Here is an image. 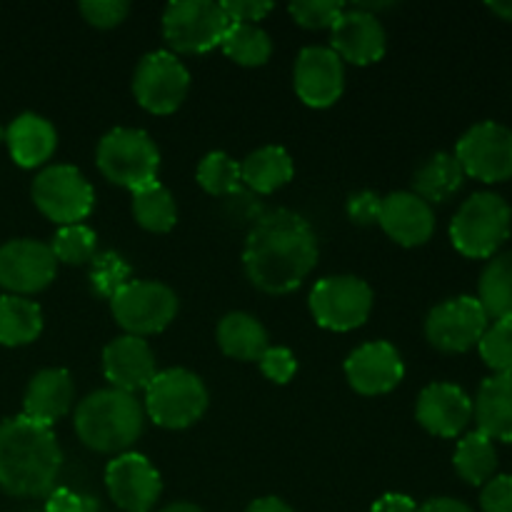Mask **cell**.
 Masks as SVG:
<instances>
[{"label": "cell", "mask_w": 512, "mask_h": 512, "mask_svg": "<svg viewBox=\"0 0 512 512\" xmlns=\"http://www.w3.org/2000/svg\"><path fill=\"white\" fill-rule=\"evenodd\" d=\"M318 263V238L303 215L273 210L248 233L243 265L248 280L268 295L293 293Z\"/></svg>", "instance_id": "1"}, {"label": "cell", "mask_w": 512, "mask_h": 512, "mask_svg": "<svg viewBox=\"0 0 512 512\" xmlns=\"http://www.w3.org/2000/svg\"><path fill=\"white\" fill-rule=\"evenodd\" d=\"M63 450L53 428L25 415L0 423V488L15 498H40L55 490Z\"/></svg>", "instance_id": "2"}, {"label": "cell", "mask_w": 512, "mask_h": 512, "mask_svg": "<svg viewBox=\"0 0 512 512\" xmlns=\"http://www.w3.org/2000/svg\"><path fill=\"white\" fill-rule=\"evenodd\" d=\"M145 413L135 395L123 390H95L75 408V435L95 453L123 455L143 433Z\"/></svg>", "instance_id": "3"}, {"label": "cell", "mask_w": 512, "mask_h": 512, "mask_svg": "<svg viewBox=\"0 0 512 512\" xmlns=\"http://www.w3.org/2000/svg\"><path fill=\"white\" fill-rule=\"evenodd\" d=\"M512 210L498 193H475L450 223V240L465 258H495L510 238Z\"/></svg>", "instance_id": "4"}, {"label": "cell", "mask_w": 512, "mask_h": 512, "mask_svg": "<svg viewBox=\"0 0 512 512\" xmlns=\"http://www.w3.org/2000/svg\"><path fill=\"white\" fill-rule=\"evenodd\" d=\"M95 163L110 183L133 193L158 180L160 153L145 130L115 128L100 138Z\"/></svg>", "instance_id": "5"}, {"label": "cell", "mask_w": 512, "mask_h": 512, "mask_svg": "<svg viewBox=\"0 0 512 512\" xmlns=\"http://www.w3.org/2000/svg\"><path fill=\"white\" fill-rule=\"evenodd\" d=\"M208 410L203 380L185 368L163 370L145 388V413L155 425L168 430L190 428Z\"/></svg>", "instance_id": "6"}, {"label": "cell", "mask_w": 512, "mask_h": 512, "mask_svg": "<svg viewBox=\"0 0 512 512\" xmlns=\"http://www.w3.org/2000/svg\"><path fill=\"white\" fill-rule=\"evenodd\" d=\"M228 28L230 18L213 0H178L163 13L165 43L183 55L208 53L220 45Z\"/></svg>", "instance_id": "7"}, {"label": "cell", "mask_w": 512, "mask_h": 512, "mask_svg": "<svg viewBox=\"0 0 512 512\" xmlns=\"http://www.w3.org/2000/svg\"><path fill=\"white\" fill-rule=\"evenodd\" d=\"M113 318L135 338L163 333L178 315V295L158 280H130L113 300Z\"/></svg>", "instance_id": "8"}, {"label": "cell", "mask_w": 512, "mask_h": 512, "mask_svg": "<svg viewBox=\"0 0 512 512\" xmlns=\"http://www.w3.org/2000/svg\"><path fill=\"white\" fill-rule=\"evenodd\" d=\"M33 203L45 218L63 228L88 218L95 193L85 175L73 165H48L33 180Z\"/></svg>", "instance_id": "9"}, {"label": "cell", "mask_w": 512, "mask_h": 512, "mask_svg": "<svg viewBox=\"0 0 512 512\" xmlns=\"http://www.w3.org/2000/svg\"><path fill=\"white\" fill-rule=\"evenodd\" d=\"M373 310V290L355 275H335L315 283L310 293V313L325 330L348 333L360 328Z\"/></svg>", "instance_id": "10"}, {"label": "cell", "mask_w": 512, "mask_h": 512, "mask_svg": "<svg viewBox=\"0 0 512 512\" xmlns=\"http://www.w3.org/2000/svg\"><path fill=\"white\" fill-rule=\"evenodd\" d=\"M190 90V73L173 53L155 50L138 63L133 93L140 108L153 115H170L183 105Z\"/></svg>", "instance_id": "11"}, {"label": "cell", "mask_w": 512, "mask_h": 512, "mask_svg": "<svg viewBox=\"0 0 512 512\" xmlns=\"http://www.w3.org/2000/svg\"><path fill=\"white\" fill-rule=\"evenodd\" d=\"M465 175L483 183H505L512 178V130L485 120L473 125L455 148Z\"/></svg>", "instance_id": "12"}, {"label": "cell", "mask_w": 512, "mask_h": 512, "mask_svg": "<svg viewBox=\"0 0 512 512\" xmlns=\"http://www.w3.org/2000/svg\"><path fill=\"white\" fill-rule=\"evenodd\" d=\"M490 318L478 298L460 295L435 305L425 320V338L440 353H468L480 343Z\"/></svg>", "instance_id": "13"}, {"label": "cell", "mask_w": 512, "mask_h": 512, "mask_svg": "<svg viewBox=\"0 0 512 512\" xmlns=\"http://www.w3.org/2000/svg\"><path fill=\"white\" fill-rule=\"evenodd\" d=\"M58 273V260L48 243L33 238L0 245V288L10 295H33L48 288Z\"/></svg>", "instance_id": "14"}, {"label": "cell", "mask_w": 512, "mask_h": 512, "mask_svg": "<svg viewBox=\"0 0 512 512\" xmlns=\"http://www.w3.org/2000/svg\"><path fill=\"white\" fill-rule=\"evenodd\" d=\"M105 488L125 512H150L163 493V480L145 455L123 453L105 468Z\"/></svg>", "instance_id": "15"}, {"label": "cell", "mask_w": 512, "mask_h": 512, "mask_svg": "<svg viewBox=\"0 0 512 512\" xmlns=\"http://www.w3.org/2000/svg\"><path fill=\"white\" fill-rule=\"evenodd\" d=\"M295 93L308 108H330L345 90L343 60L335 50L310 45L300 50L293 73Z\"/></svg>", "instance_id": "16"}, {"label": "cell", "mask_w": 512, "mask_h": 512, "mask_svg": "<svg viewBox=\"0 0 512 512\" xmlns=\"http://www.w3.org/2000/svg\"><path fill=\"white\" fill-rule=\"evenodd\" d=\"M345 375L355 393L385 395L403 383L405 365L398 350L385 340L355 348L345 360Z\"/></svg>", "instance_id": "17"}, {"label": "cell", "mask_w": 512, "mask_h": 512, "mask_svg": "<svg viewBox=\"0 0 512 512\" xmlns=\"http://www.w3.org/2000/svg\"><path fill=\"white\" fill-rule=\"evenodd\" d=\"M330 50L353 65L378 63L388 50V38L378 15L358 8H345L330 28Z\"/></svg>", "instance_id": "18"}, {"label": "cell", "mask_w": 512, "mask_h": 512, "mask_svg": "<svg viewBox=\"0 0 512 512\" xmlns=\"http://www.w3.org/2000/svg\"><path fill=\"white\" fill-rule=\"evenodd\" d=\"M103 373L115 390L135 395L145 390L158 375L155 353L148 340L135 335H120L103 350Z\"/></svg>", "instance_id": "19"}, {"label": "cell", "mask_w": 512, "mask_h": 512, "mask_svg": "<svg viewBox=\"0 0 512 512\" xmlns=\"http://www.w3.org/2000/svg\"><path fill=\"white\" fill-rule=\"evenodd\" d=\"M415 418L438 438H458L473 420V400L453 383H433L420 393Z\"/></svg>", "instance_id": "20"}, {"label": "cell", "mask_w": 512, "mask_h": 512, "mask_svg": "<svg viewBox=\"0 0 512 512\" xmlns=\"http://www.w3.org/2000/svg\"><path fill=\"white\" fill-rule=\"evenodd\" d=\"M378 223L390 240L405 245V248L425 245L435 233L433 205H428L423 198L408 193V190L390 193L388 198H383Z\"/></svg>", "instance_id": "21"}, {"label": "cell", "mask_w": 512, "mask_h": 512, "mask_svg": "<svg viewBox=\"0 0 512 512\" xmlns=\"http://www.w3.org/2000/svg\"><path fill=\"white\" fill-rule=\"evenodd\" d=\"M75 385L68 370L63 368H45L33 375V380L25 388L23 415L40 425L53 428L60 418L68 415L73 408Z\"/></svg>", "instance_id": "22"}, {"label": "cell", "mask_w": 512, "mask_h": 512, "mask_svg": "<svg viewBox=\"0 0 512 512\" xmlns=\"http://www.w3.org/2000/svg\"><path fill=\"white\" fill-rule=\"evenodd\" d=\"M5 143H8L10 158L15 160V165L38 168L53 158L55 148H58V133L43 115L23 113L8 125Z\"/></svg>", "instance_id": "23"}, {"label": "cell", "mask_w": 512, "mask_h": 512, "mask_svg": "<svg viewBox=\"0 0 512 512\" xmlns=\"http://www.w3.org/2000/svg\"><path fill=\"white\" fill-rule=\"evenodd\" d=\"M473 418L490 440L512 443V375L483 380L473 403Z\"/></svg>", "instance_id": "24"}, {"label": "cell", "mask_w": 512, "mask_h": 512, "mask_svg": "<svg viewBox=\"0 0 512 512\" xmlns=\"http://www.w3.org/2000/svg\"><path fill=\"white\" fill-rule=\"evenodd\" d=\"M293 158L280 145H265L240 163V178L253 193L270 195L293 180Z\"/></svg>", "instance_id": "25"}, {"label": "cell", "mask_w": 512, "mask_h": 512, "mask_svg": "<svg viewBox=\"0 0 512 512\" xmlns=\"http://www.w3.org/2000/svg\"><path fill=\"white\" fill-rule=\"evenodd\" d=\"M218 345L228 358L260 360L270 348L268 330L248 313H228L218 325Z\"/></svg>", "instance_id": "26"}, {"label": "cell", "mask_w": 512, "mask_h": 512, "mask_svg": "<svg viewBox=\"0 0 512 512\" xmlns=\"http://www.w3.org/2000/svg\"><path fill=\"white\" fill-rule=\"evenodd\" d=\"M465 183V173L460 168L458 158L450 153H435L425 160L413 178V193L423 198L425 203H445L453 198Z\"/></svg>", "instance_id": "27"}, {"label": "cell", "mask_w": 512, "mask_h": 512, "mask_svg": "<svg viewBox=\"0 0 512 512\" xmlns=\"http://www.w3.org/2000/svg\"><path fill=\"white\" fill-rule=\"evenodd\" d=\"M43 333V310L20 295H0V345L20 348Z\"/></svg>", "instance_id": "28"}, {"label": "cell", "mask_w": 512, "mask_h": 512, "mask_svg": "<svg viewBox=\"0 0 512 512\" xmlns=\"http://www.w3.org/2000/svg\"><path fill=\"white\" fill-rule=\"evenodd\" d=\"M478 303L495 320H512V250L500 253L480 275Z\"/></svg>", "instance_id": "29"}, {"label": "cell", "mask_w": 512, "mask_h": 512, "mask_svg": "<svg viewBox=\"0 0 512 512\" xmlns=\"http://www.w3.org/2000/svg\"><path fill=\"white\" fill-rule=\"evenodd\" d=\"M455 473L470 485H485L498 470V450L495 443L480 430L468 433L455 448Z\"/></svg>", "instance_id": "30"}, {"label": "cell", "mask_w": 512, "mask_h": 512, "mask_svg": "<svg viewBox=\"0 0 512 512\" xmlns=\"http://www.w3.org/2000/svg\"><path fill=\"white\" fill-rule=\"evenodd\" d=\"M133 215L148 233H170L178 223V208L165 185L158 180L145 188L133 190Z\"/></svg>", "instance_id": "31"}, {"label": "cell", "mask_w": 512, "mask_h": 512, "mask_svg": "<svg viewBox=\"0 0 512 512\" xmlns=\"http://www.w3.org/2000/svg\"><path fill=\"white\" fill-rule=\"evenodd\" d=\"M220 48L228 55L230 60H235L238 65L245 68H260L270 60L273 55V40L265 33L260 25L250 23H230L228 33L220 40Z\"/></svg>", "instance_id": "32"}, {"label": "cell", "mask_w": 512, "mask_h": 512, "mask_svg": "<svg viewBox=\"0 0 512 512\" xmlns=\"http://www.w3.org/2000/svg\"><path fill=\"white\" fill-rule=\"evenodd\" d=\"M55 260L65 265H88L98 255V235L88 225H63L50 243Z\"/></svg>", "instance_id": "33"}, {"label": "cell", "mask_w": 512, "mask_h": 512, "mask_svg": "<svg viewBox=\"0 0 512 512\" xmlns=\"http://www.w3.org/2000/svg\"><path fill=\"white\" fill-rule=\"evenodd\" d=\"M198 183L210 195H233L238 193L240 183V163H235L228 153H208L198 165Z\"/></svg>", "instance_id": "34"}, {"label": "cell", "mask_w": 512, "mask_h": 512, "mask_svg": "<svg viewBox=\"0 0 512 512\" xmlns=\"http://www.w3.org/2000/svg\"><path fill=\"white\" fill-rule=\"evenodd\" d=\"M478 350L495 375H512V320H495L488 325Z\"/></svg>", "instance_id": "35"}, {"label": "cell", "mask_w": 512, "mask_h": 512, "mask_svg": "<svg viewBox=\"0 0 512 512\" xmlns=\"http://www.w3.org/2000/svg\"><path fill=\"white\" fill-rule=\"evenodd\" d=\"M90 283L105 300H113L130 283V265L118 253H98L90 263Z\"/></svg>", "instance_id": "36"}, {"label": "cell", "mask_w": 512, "mask_h": 512, "mask_svg": "<svg viewBox=\"0 0 512 512\" xmlns=\"http://www.w3.org/2000/svg\"><path fill=\"white\" fill-rule=\"evenodd\" d=\"M343 10L345 5L335 3V0H300V3L290 5V15L295 23L308 30L333 28Z\"/></svg>", "instance_id": "37"}, {"label": "cell", "mask_w": 512, "mask_h": 512, "mask_svg": "<svg viewBox=\"0 0 512 512\" xmlns=\"http://www.w3.org/2000/svg\"><path fill=\"white\" fill-rule=\"evenodd\" d=\"M80 13L88 20L93 28H115L123 23L130 13L128 0H83L80 3Z\"/></svg>", "instance_id": "38"}, {"label": "cell", "mask_w": 512, "mask_h": 512, "mask_svg": "<svg viewBox=\"0 0 512 512\" xmlns=\"http://www.w3.org/2000/svg\"><path fill=\"white\" fill-rule=\"evenodd\" d=\"M258 363L265 378L278 385L290 383L295 373H298V360H295V355L288 348H268L260 355Z\"/></svg>", "instance_id": "39"}, {"label": "cell", "mask_w": 512, "mask_h": 512, "mask_svg": "<svg viewBox=\"0 0 512 512\" xmlns=\"http://www.w3.org/2000/svg\"><path fill=\"white\" fill-rule=\"evenodd\" d=\"M483 512H512V475H495L480 493Z\"/></svg>", "instance_id": "40"}, {"label": "cell", "mask_w": 512, "mask_h": 512, "mask_svg": "<svg viewBox=\"0 0 512 512\" xmlns=\"http://www.w3.org/2000/svg\"><path fill=\"white\" fill-rule=\"evenodd\" d=\"M45 512H98V503L70 488H55L45 500Z\"/></svg>", "instance_id": "41"}, {"label": "cell", "mask_w": 512, "mask_h": 512, "mask_svg": "<svg viewBox=\"0 0 512 512\" xmlns=\"http://www.w3.org/2000/svg\"><path fill=\"white\" fill-rule=\"evenodd\" d=\"M380 210H383V198L373 190H363V193L353 195L348 200V215L353 223L358 225H373L380 220Z\"/></svg>", "instance_id": "42"}, {"label": "cell", "mask_w": 512, "mask_h": 512, "mask_svg": "<svg viewBox=\"0 0 512 512\" xmlns=\"http://www.w3.org/2000/svg\"><path fill=\"white\" fill-rule=\"evenodd\" d=\"M220 5H223L230 23H250V25H258V20H263L265 15L275 8L273 3H265V0H225V3Z\"/></svg>", "instance_id": "43"}, {"label": "cell", "mask_w": 512, "mask_h": 512, "mask_svg": "<svg viewBox=\"0 0 512 512\" xmlns=\"http://www.w3.org/2000/svg\"><path fill=\"white\" fill-rule=\"evenodd\" d=\"M373 512H418V505H415L413 498L403 493H388L380 500H375Z\"/></svg>", "instance_id": "44"}, {"label": "cell", "mask_w": 512, "mask_h": 512, "mask_svg": "<svg viewBox=\"0 0 512 512\" xmlns=\"http://www.w3.org/2000/svg\"><path fill=\"white\" fill-rule=\"evenodd\" d=\"M418 512H473L465 503L453 498H433L428 503L418 505Z\"/></svg>", "instance_id": "45"}, {"label": "cell", "mask_w": 512, "mask_h": 512, "mask_svg": "<svg viewBox=\"0 0 512 512\" xmlns=\"http://www.w3.org/2000/svg\"><path fill=\"white\" fill-rule=\"evenodd\" d=\"M245 512H295L288 503H283L280 498H260L255 503L248 505Z\"/></svg>", "instance_id": "46"}, {"label": "cell", "mask_w": 512, "mask_h": 512, "mask_svg": "<svg viewBox=\"0 0 512 512\" xmlns=\"http://www.w3.org/2000/svg\"><path fill=\"white\" fill-rule=\"evenodd\" d=\"M488 8L493 10L498 18L510 20V23H512V0H505V3H488Z\"/></svg>", "instance_id": "47"}, {"label": "cell", "mask_w": 512, "mask_h": 512, "mask_svg": "<svg viewBox=\"0 0 512 512\" xmlns=\"http://www.w3.org/2000/svg\"><path fill=\"white\" fill-rule=\"evenodd\" d=\"M158 512H203V510H200L198 505H193V503H173V505H168V508H163Z\"/></svg>", "instance_id": "48"}, {"label": "cell", "mask_w": 512, "mask_h": 512, "mask_svg": "<svg viewBox=\"0 0 512 512\" xmlns=\"http://www.w3.org/2000/svg\"><path fill=\"white\" fill-rule=\"evenodd\" d=\"M5 140V130H3V125H0V143H3Z\"/></svg>", "instance_id": "49"}]
</instances>
